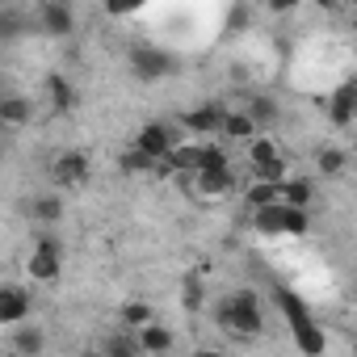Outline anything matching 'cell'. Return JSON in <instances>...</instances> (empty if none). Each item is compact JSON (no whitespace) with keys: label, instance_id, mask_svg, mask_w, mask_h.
I'll list each match as a JSON object with an SVG mask.
<instances>
[{"label":"cell","instance_id":"obj_24","mask_svg":"<svg viewBox=\"0 0 357 357\" xmlns=\"http://www.w3.org/2000/svg\"><path fill=\"white\" fill-rule=\"evenodd\" d=\"M311 219H307V206H290L286 202V236H307Z\"/></svg>","mask_w":357,"mask_h":357},{"label":"cell","instance_id":"obj_22","mask_svg":"<svg viewBox=\"0 0 357 357\" xmlns=\"http://www.w3.org/2000/svg\"><path fill=\"white\" fill-rule=\"evenodd\" d=\"M59 219H63V202L55 194H47V198L34 202V223H59Z\"/></svg>","mask_w":357,"mask_h":357},{"label":"cell","instance_id":"obj_29","mask_svg":"<svg viewBox=\"0 0 357 357\" xmlns=\"http://www.w3.org/2000/svg\"><path fill=\"white\" fill-rule=\"evenodd\" d=\"M248 114H252V118H257V122H265V118H278V105H273V101H265V97H261V101H252V109H248Z\"/></svg>","mask_w":357,"mask_h":357},{"label":"cell","instance_id":"obj_32","mask_svg":"<svg viewBox=\"0 0 357 357\" xmlns=\"http://www.w3.org/2000/svg\"><path fill=\"white\" fill-rule=\"evenodd\" d=\"M315 5H324V9H336V0H315Z\"/></svg>","mask_w":357,"mask_h":357},{"label":"cell","instance_id":"obj_15","mask_svg":"<svg viewBox=\"0 0 357 357\" xmlns=\"http://www.w3.org/2000/svg\"><path fill=\"white\" fill-rule=\"evenodd\" d=\"M43 349H47V336H43L34 324H17V332H13V353L34 357V353H43Z\"/></svg>","mask_w":357,"mask_h":357},{"label":"cell","instance_id":"obj_3","mask_svg":"<svg viewBox=\"0 0 357 357\" xmlns=\"http://www.w3.org/2000/svg\"><path fill=\"white\" fill-rule=\"evenodd\" d=\"M59 269H63V248H59V240L43 236V240L34 244L30 261H26V273H30L34 282H55V278H59Z\"/></svg>","mask_w":357,"mask_h":357},{"label":"cell","instance_id":"obj_18","mask_svg":"<svg viewBox=\"0 0 357 357\" xmlns=\"http://www.w3.org/2000/svg\"><path fill=\"white\" fill-rule=\"evenodd\" d=\"M257 126H261V122H257L248 109H240V114H227V118H223V135H227V139H252V135H257Z\"/></svg>","mask_w":357,"mask_h":357},{"label":"cell","instance_id":"obj_7","mask_svg":"<svg viewBox=\"0 0 357 357\" xmlns=\"http://www.w3.org/2000/svg\"><path fill=\"white\" fill-rule=\"evenodd\" d=\"M30 311H34V298L22 290V286H5L0 290V324H26L30 319Z\"/></svg>","mask_w":357,"mask_h":357},{"label":"cell","instance_id":"obj_6","mask_svg":"<svg viewBox=\"0 0 357 357\" xmlns=\"http://www.w3.org/2000/svg\"><path fill=\"white\" fill-rule=\"evenodd\" d=\"M38 26H43V34H51V38H68V34L76 30L72 5H63V0H43V9H38Z\"/></svg>","mask_w":357,"mask_h":357},{"label":"cell","instance_id":"obj_13","mask_svg":"<svg viewBox=\"0 0 357 357\" xmlns=\"http://www.w3.org/2000/svg\"><path fill=\"white\" fill-rule=\"evenodd\" d=\"M278 307H282V315H286L290 332H303V328H311V324H315V319H311V311H307V303H303L294 290H278Z\"/></svg>","mask_w":357,"mask_h":357},{"label":"cell","instance_id":"obj_23","mask_svg":"<svg viewBox=\"0 0 357 357\" xmlns=\"http://www.w3.org/2000/svg\"><path fill=\"white\" fill-rule=\"evenodd\" d=\"M294 344L303 349V353H324L328 349V340H324V332L311 324V328H303V332H294Z\"/></svg>","mask_w":357,"mask_h":357},{"label":"cell","instance_id":"obj_16","mask_svg":"<svg viewBox=\"0 0 357 357\" xmlns=\"http://www.w3.org/2000/svg\"><path fill=\"white\" fill-rule=\"evenodd\" d=\"M30 114H34V105L26 97H17V93H9L5 101H0V122H5V126H26Z\"/></svg>","mask_w":357,"mask_h":357},{"label":"cell","instance_id":"obj_26","mask_svg":"<svg viewBox=\"0 0 357 357\" xmlns=\"http://www.w3.org/2000/svg\"><path fill=\"white\" fill-rule=\"evenodd\" d=\"M340 168H344V151H340V147H324V151H319V172L336 176Z\"/></svg>","mask_w":357,"mask_h":357},{"label":"cell","instance_id":"obj_11","mask_svg":"<svg viewBox=\"0 0 357 357\" xmlns=\"http://www.w3.org/2000/svg\"><path fill=\"white\" fill-rule=\"evenodd\" d=\"M223 109L219 105H198V109H190L185 118H181V126L185 130H194V135H215V130H223Z\"/></svg>","mask_w":357,"mask_h":357},{"label":"cell","instance_id":"obj_10","mask_svg":"<svg viewBox=\"0 0 357 357\" xmlns=\"http://www.w3.org/2000/svg\"><path fill=\"white\" fill-rule=\"evenodd\" d=\"M194 185H198L202 198H223L227 190H236V172H231V164L227 168H198Z\"/></svg>","mask_w":357,"mask_h":357},{"label":"cell","instance_id":"obj_27","mask_svg":"<svg viewBox=\"0 0 357 357\" xmlns=\"http://www.w3.org/2000/svg\"><path fill=\"white\" fill-rule=\"evenodd\" d=\"M101 5H105L109 17H130V13L143 9V0H101Z\"/></svg>","mask_w":357,"mask_h":357},{"label":"cell","instance_id":"obj_9","mask_svg":"<svg viewBox=\"0 0 357 357\" xmlns=\"http://www.w3.org/2000/svg\"><path fill=\"white\" fill-rule=\"evenodd\" d=\"M51 172H55V185L59 190H76V185H84V176H89V160L80 151H63Z\"/></svg>","mask_w":357,"mask_h":357},{"label":"cell","instance_id":"obj_5","mask_svg":"<svg viewBox=\"0 0 357 357\" xmlns=\"http://www.w3.org/2000/svg\"><path fill=\"white\" fill-rule=\"evenodd\" d=\"M135 143H139L143 151H151L155 160H164V155L176 147L172 122H160V118H155V122H143V126H139V135H135Z\"/></svg>","mask_w":357,"mask_h":357},{"label":"cell","instance_id":"obj_34","mask_svg":"<svg viewBox=\"0 0 357 357\" xmlns=\"http://www.w3.org/2000/svg\"><path fill=\"white\" fill-rule=\"evenodd\" d=\"M63 5H72V0H63Z\"/></svg>","mask_w":357,"mask_h":357},{"label":"cell","instance_id":"obj_17","mask_svg":"<svg viewBox=\"0 0 357 357\" xmlns=\"http://www.w3.org/2000/svg\"><path fill=\"white\" fill-rule=\"evenodd\" d=\"M47 97H51V105H55L59 114L76 109V89H72V80H63V76H47Z\"/></svg>","mask_w":357,"mask_h":357},{"label":"cell","instance_id":"obj_20","mask_svg":"<svg viewBox=\"0 0 357 357\" xmlns=\"http://www.w3.org/2000/svg\"><path fill=\"white\" fill-rule=\"evenodd\" d=\"M311 198H315V185H311V181H282V202H290V206H311Z\"/></svg>","mask_w":357,"mask_h":357},{"label":"cell","instance_id":"obj_2","mask_svg":"<svg viewBox=\"0 0 357 357\" xmlns=\"http://www.w3.org/2000/svg\"><path fill=\"white\" fill-rule=\"evenodd\" d=\"M248 164H252V172L261 176V181H286V155L278 151L273 139H252Z\"/></svg>","mask_w":357,"mask_h":357},{"label":"cell","instance_id":"obj_8","mask_svg":"<svg viewBox=\"0 0 357 357\" xmlns=\"http://www.w3.org/2000/svg\"><path fill=\"white\" fill-rule=\"evenodd\" d=\"M328 118H332L336 126H349V122L357 118V80H344V84L332 89V97H328Z\"/></svg>","mask_w":357,"mask_h":357},{"label":"cell","instance_id":"obj_19","mask_svg":"<svg viewBox=\"0 0 357 357\" xmlns=\"http://www.w3.org/2000/svg\"><path fill=\"white\" fill-rule=\"evenodd\" d=\"M269 202H282V181H252L248 190V206H269Z\"/></svg>","mask_w":357,"mask_h":357},{"label":"cell","instance_id":"obj_28","mask_svg":"<svg viewBox=\"0 0 357 357\" xmlns=\"http://www.w3.org/2000/svg\"><path fill=\"white\" fill-rule=\"evenodd\" d=\"M231 160H227V151L223 147H215V143H202V168H227Z\"/></svg>","mask_w":357,"mask_h":357},{"label":"cell","instance_id":"obj_30","mask_svg":"<svg viewBox=\"0 0 357 357\" xmlns=\"http://www.w3.org/2000/svg\"><path fill=\"white\" fill-rule=\"evenodd\" d=\"M198 294H202V290H198V282L190 278V282H185V307H190V311H198Z\"/></svg>","mask_w":357,"mask_h":357},{"label":"cell","instance_id":"obj_1","mask_svg":"<svg viewBox=\"0 0 357 357\" xmlns=\"http://www.w3.org/2000/svg\"><path fill=\"white\" fill-rule=\"evenodd\" d=\"M215 319H219L223 332H236V336H261V328H265V311H261L257 294H248V290L227 294V298L219 303Z\"/></svg>","mask_w":357,"mask_h":357},{"label":"cell","instance_id":"obj_21","mask_svg":"<svg viewBox=\"0 0 357 357\" xmlns=\"http://www.w3.org/2000/svg\"><path fill=\"white\" fill-rule=\"evenodd\" d=\"M160 160L151 155V151H143L139 143H130V151L122 155V172H147V168H155Z\"/></svg>","mask_w":357,"mask_h":357},{"label":"cell","instance_id":"obj_12","mask_svg":"<svg viewBox=\"0 0 357 357\" xmlns=\"http://www.w3.org/2000/svg\"><path fill=\"white\" fill-rule=\"evenodd\" d=\"M252 227H257L261 236H286V202L252 206Z\"/></svg>","mask_w":357,"mask_h":357},{"label":"cell","instance_id":"obj_14","mask_svg":"<svg viewBox=\"0 0 357 357\" xmlns=\"http://www.w3.org/2000/svg\"><path fill=\"white\" fill-rule=\"evenodd\" d=\"M139 349H143V353H168V349H172V332L151 319V324L139 328Z\"/></svg>","mask_w":357,"mask_h":357},{"label":"cell","instance_id":"obj_33","mask_svg":"<svg viewBox=\"0 0 357 357\" xmlns=\"http://www.w3.org/2000/svg\"><path fill=\"white\" fill-rule=\"evenodd\" d=\"M353 353H357V340H353Z\"/></svg>","mask_w":357,"mask_h":357},{"label":"cell","instance_id":"obj_4","mask_svg":"<svg viewBox=\"0 0 357 357\" xmlns=\"http://www.w3.org/2000/svg\"><path fill=\"white\" fill-rule=\"evenodd\" d=\"M130 72H135L143 84L164 80V76L172 72V55H168V51H155V47H135V51H130Z\"/></svg>","mask_w":357,"mask_h":357},{"label":"cell","instance_id":"obj_25","mask_svg":"<svg viewBox=\"0 0 357 357\" xmlns=\"http://www.w3.org/2000/svg\"><path fill=\"white\" fill-rule=\"evenodd\" d=\"M122 324H130V328L151 324V307H147V303H126V307H122Z\"/></svg>","mask_w":357,"mask_h":357},{"label":"cell","instance_id":"obj_31","mask_svg":"<svg viewBox=\"0 0 357 357\" xmlns=\"http://www.w3.org/2000/svg\"><path fill=\"white\" fill-rule=\"evenodd\" d=\"M269 9L273 13H290V9H298V0H269Z\"/></svg>","mask_w":357,"mask_h":357}]
</instances>
